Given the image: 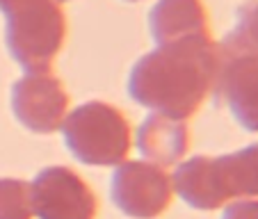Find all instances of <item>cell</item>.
Instances as JSON below:
<instances>
[{
    "label": "cell",
    "mask_w": 258,
    "mask_h": 219,
    "mask_svg": "<svg viewBox=\"0 0 258 219\" xmlns=\"http://www.w3.org/2000/svg\"><path fill=\"white\" fill-rule=\"evenodd\" d=\"M174 192L197 210H217L229 203V194L224 187L222 169L217 158L197 156L178 165L171 176Z\"/></svg>",
    "instance_id": "9"
},
{
    "label": "cell",
    "mask_w": 258,
    "mask_h": 219,
    "mask_svg": "<svg viewBox=\"0 0 258 219\" xmlns=\"http://www.w3.org/2000/svg\"><path fill=\"white\" fill-rule=\"evenodd\" d=\"M217 101L229 107L233 119L249 132H258V53L219 46L215 78Z\"/></svg>",
    "instance_id": "6"
},
{
    "label": "cell",
    "mask_w": 258,
    "mask_h": 219,
    "mask_svg": "<svg viewBox=\"0 0 258 219\" xmlns=\"http://www.w3.org/2000/svg\"><path fill=\"white\" fill-rule=\"evenodd\" d=\"M5 14L7 50L25 71H48L67 39V16L55 0H10Z\"/></svg>",
    "instance_id": "2"
},
{
    "label": "cell",
    "mask_w": 258,
    "mask_h": 219,
    "mask_svg": "<svg viewBox=\"0 0 258 219\" xmlns=\"http://www.w3.org/2000/svg\"><path fill=\"white\" fill-rule=\"evenodd\" d=\"M7 3H10V0H0V7H5Z\"/></svg>",
    "instance_id": "15"
},
{
    "label": "cell",
    "mask_w": 258,
    "mask_h": 219,
    "mask_svg": "<svg viewBox=\"0 0 258 219\" xmlns=\"http://www.w3.org/2000/svg\"><path fill=\"white\" fill-rule=\"evenodd\" d=\"M149 30L158 46L190 39H208V10L204 0H160L149 12Z\"/></svg>",
    "instance_id": "8"
},
{
    "label": "cell",
    "mask_w": 258,
    "mask_h": 219,
    "mask_svg": "<svg viewBox=\"0 0 258 219\" xmlns=\"http://www.w3.org/2000/svg\"><path fill=\"white\" fill-rule=\"evenodd\" d=\"M112 203L131 219H158L171 205L174 183L165 167L149 160L121 162L110 178Z\"/></svg>",
    "instance_id": "4"
},
{
    "label": "cell",
    "mask_w": 258,
    "mask_h": 219,
    "mask_svg": "<svg viewBox=\"0 0 258 219\" xmlns=\"http://www.w3.org/2000/svg\"><path fill=\"white\" fill-rule=\"evenodd\" d=\"M137 149L153 165H178L190 149V130L180 119L153 112L137 130Z\"/></svg>",
    "instance_id": "10"
},
{
    "label": "cell",
    "mask_w": 258,
    "mask_h": 219,
    "mask_svg": "<svg viewBox=\"0 0 258 219\" xmlns=\"http://www.w3.org/2000/svg\"><path fill=\"white\" fill-rule=\"evenodd\" d=\"M30 185L19 178H0V219H32Z\"/></svg>",
    "instance_id": "12"
},
{
    "label": "cell",
    "mask_w": 258,
    "mask_h": 219,
    "mask_svg": "<svg viewBox=\"0 0 258 219\" xmlns=\"http://www.w3.org/2000/svg\"><path fill=\"white\" fill-rule=\"evenodd\" d=\"M12 110L30 132L50 135L62 128L69 114V94L50 71H28L12 87Z\"/></svg>",
    "instance_id": "5"
},
{
    "label": "cell",
    "mask_w": 258,
    "mask_h": 219,
    "mask_svg": "<svg viewBox=\"0 0 258 219\" xmlns=\"http://www.w3.org/2000/svg\"><path fill=\"white\" fill-rule=\"evenodd\" d=\"M55 3H67V0H55Z\"/></svg>",
    "instance_id": "17"
},
{
    "label": "cell",
    "mask_w": 258,
    "mask_h": 219,
    "mask_svg": "<svg viewBox=\"0 0 258 219\" xmlns=\"http://www.w3.org/2000/svg\"><path fill=\"white\" fill-rule=\"evenodd\" d=\"M217 160L229 201L258 199V144L244 146L229 156H219Z\"/></svg>",
    "instance_id": "11"
},
{
    "label": "cell",
    "mask_w": 258,
    "mask_h": 219,
    "mask_svg": "<svg viewBox=\"0 0 258 219\" xmlns=\"http://www.w3.org/2000/svg\"><path fill=\"white\" fill-rule=\"evenodd\" d=\"M32 212L39 219H96L98 199L69 167H48L30 183Z\"/></svg>",
    "instance_id": "7"
},
{
    "label": "cell",
    "mask_w": 258,
    "mask_h": 219,
    "mask_svg": "<svg viewBox=\"0 0 258 219\" xmlns=\"http://www.w3.org/2000/svg\"><path fill=\"white\" fill-rule=\"evenodd\" d=\"M62 137L69 153L83 165L114 167L131 153V123L119 107L89 101L67 114Z\"/></svg>",
    "instance_id": "3"
},
{
    "label": "cell",
    "mask_w": 258,
    "mask_h": 219,
    "mask_svg": "<svg viewBox=\"0 0 258 219\" xmlns=\"http://www.w3.org/2000/svg\"><path fill=\"white\" fill-rule=\"evenodd\" d=\"M128 3H140V0H128Z\"/></svg>",
    "instance_id": "16"
},
{
    "label": "cell",
    "mask_w": 258,
    "mask_h": 219,
    "mask_svg": "<svg viewBox=\"0 0 258 219\" xmlns=\"http://www.w3.org/2000/svg\"><path fill=\"white\" fill-rule=\"evenodd\" d=\"M226 46L258 53V0H249L238 10L235 28L224 39Z\"/></svg>",
    "instance_id": "13"
},
{
    "label": "cell",
    "mask_w": 258,
    "mask_h": 219,
    "mask_svg": "<svg viewBox=\"0 0 258 219\" xmlns=\"http://www.w3.org/2000/svg\"><path fill=\"white\" fill-rule=\"evenodd\" d=\"M222 219H258V199H240L224 210Z\"/></svg>",
    "instance_id": "14"
},
{
    "label": "cell",
    "mask_w": 258,
    "mask_h": 219,
    "mask_svg": "<svg viewBox=\"0 0 258 219\" xmlns=\"http://www.w3.org/2000/svg\"><path fill=\"white\" fill-rule=\"evenodd\" d=\"M219 46L213 39L162 44L135 62L128 96L146 110L185 121L215 89Z\"/></svg>",
    "instance_id": "1"
}]
</instances>
